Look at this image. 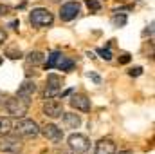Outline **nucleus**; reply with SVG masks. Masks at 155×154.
<instances>
[{"label": "nucleus", "instance_id": "nucleus-1", "mask_svg": "<svg viewBox=\"0 0 155 154\" xmlns=\"http://www.w3.org/2000/svg\"><path fill=\"white\" fill-rule=\"evenodd\" d=\"M43 65H45V69H54L56 67L60 71H72L76 64L69 56L61 54L60 51H54V53H51V56L47 58V62H43Z\"/></svg>", "mask_w": 155, "mask_h": 154}, {"label": "nucleus", "instance_id": "nucleus-2", "mask_svg": "<svg viewBox=\"0 0 155 154\" xmlns=\"http://www.w3.org/2000/svg\"><path fill=\"white\" fill-rule=\"evenodd\" d=\"M29 22H31L33 27L41 29V27L52 26L54 16H52V13H51L49 9H45V7H36V9H33V11L29 13Z\"/></svg>", "mask_w": 155, "mask_h": 154}, {"label": "nucleus", "instance_id": "nucleus-3", "mask_svg": "<svg viewBox=\"0 0 155 154\" xmlns=\"http://www.w3.org/2000/svg\"><path fill=\"white\" fill-rule=\"evenodd\" d=\"M13 131L22 136V138H35L40 134V125L35 120H29V118H20L16 121V125L13 127Z\"/></svg>", "mask_w": 155, "mask_h": 154}, {"label": "nucleus", "instance_id": "nucleus-4", "mask_svg": "<svg viewBox=\"0 0 155 154\" xmlns=\"http://www.w3.org/2000/svg\"><path fill=\"white\" fill-rule=\"evenodd\" d=\"M5 111L11 116H16V118H24V114H27L29 111V100H24L20 96H15V98H7L5 102Z\"/></svg>", "mask_w": 155, "mask_h": 154}, {"label": "nucleus", "instance_id": "nucleus-5", "mask_svg": "<svg viewBox=\"0 0 155 154\" xmlns=\"http://www.w3.org/2000/svg\"><path fill=\"white\" fill-rule=\"evenodd\" d=\"M24 149V143L18 136H9L4 134L0 136V152L4 154H20Z\"/></svg>", "mask_w": 155, "mask_h": 154}, {"label": "nucleus", "instance_id": "nucleus-6", "mask_svg": "<svg viewBox=\"0 0 155 154\" xmlns=\"http://www.w3.org/2000/svg\"><path fill=\"white\" fill-rule=\"evenodd\" d=\"M61 87H63L61 76H58V75H49V76H47L45 91H43V98L47 100V98H56V96H60V94L63 93Z\"/></svg>", "mask_w": 155, "mask_h": 154}, {"label": "nucleus", "instance_id": "nucleus-7", "mask_svg": "<svg viewBox=\"0 0 155 154\" xmlns=\"http://www.w3.org/2000/svg\"><path fill=\"white\" fill-rule=\"evenodd\" d=\"M69 147L74 151L76 154H81V152H87L88 147H90V140L85 136V134H71L69 136Z\"/></svg>", "mask_w": 155, "mask_h": 154}, {"label": "nucleus", "instance_id": "nucleus-8", "mask_svg": "<svg viewBox=\"0 0 155 154\" xmlns=\"http://www.w3.org/2000/svg\"><path fill=\"white\" fill-rule=\"evenodd\" d=\"M41 111H43V114L49 116V118H61V114H63V103L58 102V100L47 98V102L43 103Z\"/></svg>", "mask_w": 155, "mask_h": 154}, {"label": "nucleus", "instance_id": "nucleus-9", "mask_svg": "<svg viewBox=\"0 0 155 154\" xmlns=\"http://www.w3.org/2000/svg\"><path fill=\"white\" fill-rule=\"evenodd\" d=\"M79 11H81V5L78 2H67L60 9V18L63 22H71V20H74L78 15H79Z\"/></svg>", "mask_w": 155, "mask_h": 154}, {"label": "nucleus", "instance_id": "nucleus-10", "mask_svg": "<svg viewBox=\"0 0 155 154\" xmlns=\"http://www.w3.org/2000/svg\"><path fill=\"white\" fill-rule=\"evenodd\" d=\"M40 132H41L47 140H51L52 143H60V142L63 140V131H61L58 125H54V123H47V125H43V127L40 129Z\"/></svg>", "mask_w": 155, "mask_h": 154}, {"label": "nucleus", "instance_id": "nucleus-11", "mask_svg": "<svg viewBox=\"0 0 155 154\" xmlns=\"http://www.w3.org/2000/svg\"><path fill=\"white\" fill-rule=\"evenodd\" d=\"M35 93H36V83H35V82H31V80H25V82L18 87L16 96L24 98V100H31Z\"/></svg>", "mask_w": 155, "mask_h": 154}, {"label": "nucleus", "instance_id": "nucleus-12", "mask_svg": "<svg viewBox=\"0 0 155 154\" xmlns=\"http://www.w3.org/2000/svg\"><path fill=\"white\" fill-rule=\"evenodd\" d=\"M71 105L78 109V111H81V113H88L90 111V100L85 96V94H74L72 98H71Z\"/></svg>", "mask_w": 155, "mask_h": 154}, {"label": "nucleus", "instance_id": "nucleus-13", "mask_svg": "<svg viewBox=\"0 0 155 154\" xmlns=\"http://www.w3.org/2000/svg\"><path fill=\"white\" fill-rule=\"evenodd\" d=\"M94 154H116V143L112 140H99L96 143Z\"/></svg>", "mask_w": 155, "mask_h": 154}, {"label": "nucleus", "instance_id": "nucleus-14", "mask_svg": "<svg viewBox=\"0 0 155 154\" xmlns=\"http://www.w3.org/2000/svg\"><path fill=\"white\" fill-rule=\"evenodd\" d=\"M63 125L67 129H78L81 125V118L74 113H63Z\"/></svg>", "mask_w": 155, "mask_h": 154}, {"label": "nucleus", "instance_id": "nucleus-15", "mask_svg": "<svg viewBox=\"0 0 155 154\" xmlns=\"http://www.w3.org/2000/svg\"><path fill=\"white\" fill-rule=\"evenodd\" d=\"M25 62H27V65H33V67L41 65V64L45 62V54L40 53V51H31V53L25 56Z\"/></svg>", "mask_w": 155, "mask_h": 154}, {"label": "nucleus", "instance_id": "nucleus-16", "mask_svg": "<svg viewBox=\"0 0 155 154\" xmlns=\"http://www.w3.org/2000/svg\"><path fill=\"white\" fill-rule=\"evenodd\" d=\"M13 131V123H11V120L9 118H0V136H4V134H9Z\"/></svg>", "mask_w": 155, "mask_h": 154}, {"label": "nucleus", "instance_id": "nucleus-17", "mask_svg": "<svg viewBox=\"0 0 155 154\" xmlns=\"http://www.w3.org/2000/svg\"><path fill=\"white\" fill-rule=\"evenodd\" d=\"M112 24H114L116 27H123V26L126 24V15H119V13H116V15L112 16Z\"/></svg>", "mask_w": 155, "mask_h": 154}, {"label": "nucleus", "instance_id": "nucleus-18", "mask_svg": "<svg viewBox=\"0 0 155 154\" xmlns=\"http://www.w3.org/2000/svg\"><path fill=\"white\" fill-rule=\"evenodd\" d=\"M5 56H9L11 60H16V58H22V51H20L18 47H15V49H7V51H5Z\"/></svg>", "mask_w": 155, "mask_h": 154}, {"label": "nucleus", "instance_id": "nucleus-19", "mask_svg": "<svg viewBox=\"0 0 155 154\" xmlns=\"http://www.w3.org/2000/svg\"><path fill=\"white\" fill-rule=\"evenodd\" d=\"M87 2V5H88V9L92 11V13H97V11H101V4L97 2V0H85Z\"/></svg>", "mask_w": 155, "mask_h": 154}, {"label": "nucleus", "instance_id": "nucleus-20", "mask_svg": "<svg viewBox=\"0 0 155 154\" xmlns=\"http://www.w3.org/2000/svg\"><path fill=\"white\" fill-rule=\"evenodd\" d=\"M97 54H99L103 60H107V62H108V60H112V53H110V49H108V47H107V49H97Z\"/></svg>", "mask_w": 155, "mask_h": 154}, {"label": "nucleus", "instance_id": "nucleus-21", "mask_svg": "<svg viewBox=\"0 0 155 154\" xmlns=\"http://www.w3.org/2000/svg\"><path fill=\"white\" fill-rule=\"evenodd\" d=\"M128 75H130V76H141V75H143V67H135V69H130V71H128Z\"/></svg>", "mask_w": 155, "mask_h": 154}, {"label": "nucleus", "instance_id": "nucleus-22", "mask_svg": "<svg viewBox=\"0 0 155 154\" xmlns=\"http://www.w3.org/2000/svg\"><path fill=\"white\" fill-rule=\"evenodd\" d=\"M130 62V54H121L119 56V64H128Z\"/></svg>", "mask_w": 155, "mask_h": 154}, {"label": "nucleus", "instance_id": "nucleus-23", "mask_svg": "<svg viewBox=\"0 0 155 154\" xmlns=\"http://www.w3.org/2000/svg\"><path fill=\"white\" fill-rule=\"evenodd\" d=\"M5 40H7V33H5V31H4V29L0 27V45H2V44H4Z\"/></svg>", "mask_w": 155, "mask_h": 154}, {"label": "nucleus", "instance_id": "nucleus-24", "mask_svg": "<svg viewBox=\"0 0 155 154\" xmlns=\"http://www.w3.org/2000/svg\"><path fill=\"white\" fill-rule=\"evenodd\" d=\"M7 98H9L7 94H4V93H0V107H4V105H5V102H7Z\"/></svg>", "mask_w": 155, "mask_h": 154}, {"label": "nucleus", "instance_id": "nucleus-25", "mask_svg": "<svg viewBox=\"0 0 155 154\" xmlns=\"http://www.w3.org/2000/svg\"><path fill=\"white\" fill-rule=\"evenodd\" d=\"M88 78H92L96 83H99V82H101V78L97 76V75H94V73H88Z\"/></svg>", "mask_w": 155, "mask_h": 154}, {"label": "nucleus", "instance_id": "nucleus-26", "mask_svg": "<svg viewBox=\"0 0 155 154\" xmlns=\"http://www.w3.org/2000/svg\"><path fill=\"white\" fill-rule=\"evenodd\" d=\"M9 27H13V29H16V27H18V20H15V22H11V24H9Z\"/></svg>", "mask_w": 155, "mask_h": 154}, {"label": "nucleus", "instance_id": "nucleus-27", "mask_svg": "<svg viewBox=\"0 0 155 154\" xmlns=\"http://www.w3.org/2000/svg\"><path fill=\"white\" fill-rule=\"evenodd\" d=\"M119 154H134V152H132V151H121Z\"/></svg>", "mask_w": 155, "mask_h": 154}, {"label": "nucleus", "instance_id": "nucleus-28", "mask_svg": "<svg viewBox=\"0 0 155 154\" xmlns=\"http://www.w3.org/2000/svg\"><path fill=\"white\" fill-rule=\"evenodd\" d=\"M0 65H2V56H0Z\"/></svg>", "mask_w": 155, "mask_h": 154}, {"label": "nucleus", "instance_id": "nucleus-29", "mask_svg": "<svg viewBox=\"0 0 155 154\" xmlns=\"http://www.w3.org/2000/svg\"><path fill=\"white\" fill-rule=\"evenodd\" d=\"M54 2H61V0H54Z\"/></svg>", "mask_w": 155, "mask_h": 154}]
</instances>
